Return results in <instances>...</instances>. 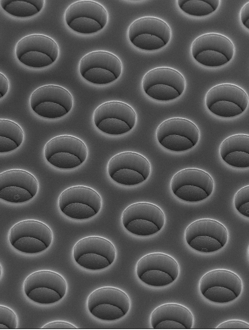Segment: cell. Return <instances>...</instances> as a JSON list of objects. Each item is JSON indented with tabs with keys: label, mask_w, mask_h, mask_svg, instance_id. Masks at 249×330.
<instances>
[{
	"label": "cell",
	"mask_w": 249,
	"mask_h": 330,
	"mask_svg": "<svg viewBox=\"0 0 249 330\" xmlns=\"http://www.w3.org/2000/svg\"><path fill=\"white\" fill-rule=\"evenodd\" d=\"M199 288L207 300L216 303H227L237 298L241 293L243 284L234 272L225 269L210 271L201 278Z\"/></svg>",
	"instance_id": "cell-1"
},
{
	"label": "cell",
	"mask_w": 249,
	"mask_h": 330,
	"mask_svg": "<svg viewBox=\"0 0 249 330\" xmlns=\"http://www.w3.org/2000/svg\"><path fill=\"white\" fill-rule=\"evenodd\" d=\"M136 272L139 279L152 287L169 285L178 278L179 267L172 256L160 252H154L142 257L137 262Z\"/></svg>",
	"instance_id": "cell-2"
},
{
	"label": "cell",
	"mask_w": 249,
	"mask_h": 330,
	"mask_svg": "<svg viewBox=\"0 0 249 330\" xmlns=\"http://www.w3.org/2000/svg\"><path fill=\"white\" fill-rule=\"evenodd\" d=\"M67 284L59 273L49 270L35 272L28 275L23 283L26 296L40 304H51L58 302L65 295Z\"/></svg>",
	"instance_id": "cell-3"
},
{
	"label": "cell",
	"mask_w": 249,
	"mask_h": 330,
	"mask_svg": "<svg viewBox=\"0 0 249 330\" xmlns=\"http://www.w3.org/2000/svg\"><path fill=\"white\" fill-rule=\"evenodd\" d=\"M130 300L122 290L112 287H104L92 291L88 296L87 307L95 317L104 321L121 319L129 311Z\"/></svg>",
	"instance_id": "cell-4"
},
{
	"label": "cell",
	"mask_w": 249,
	"mask_h": 330,
	"mask_svg": "<svg viewBox=\"0 0 249 330\" xmlns=\"http://www.w3.org/2000/svg\"><path fill=\"white\" fill-rule=\"evenodd\" d=\"M122 221L130 233L142 236L154 234L164 226L165 215L158 206L148 202H138L123 211Z\"/></svg>",
	"instance_id": "cell-5"
},
{
	"label": "cell",
	"mask_w": 249,
	"mask_h": 330,
	"mask_svg": "<svg viewBox=\"0 0 249 330\" xmlns=\"http://www.w3.org/2000/svg\"><path fill=\"white\" fill-rule=\"evenodd\" d=\"M116 256L113 244L100 236H91L81 239L74 245L73 257L80 266L89 270L98 271L111 265Z\"/></svg>",
	"instance_id": "cell-6"
},
{
	"label": "cell",
	"mask_w": 249,
	"mask_h": 330,
	"mask_svg": "<svg viewBox=\"0 0 249 330\" xmlns=\"http://www.w3.org/2000/svg\"><path fill=\"white\" fill-rule=\"evenodd\" d=\"M15 54L22 64L32 68H43L55 61L59 55V47L48 36L32 34L17 42Z\"/></svg>",
	"instance_id": "cell-7"
},
{
	"label": "cell",
	"mask_w": 249,
	"mask_h": 330,
	"mask_svg": "<svg viewBox=\"0 0 249 330\" xmlns=\"http://www.w3.org/2000/svg\"><path fill=\"white\" fill-rule=\"evenodd\" d=\"M185 84V78L181 73L166 67L149 71L142 79V87L145 93L160 101H169L178 98L183 93Z\"/></svg>",
	"instance_id": "cell-8"
},
{
	"label": "cell",
	"mask_w": 249,
	"mask_h": 330,
	"mask_svg": "<svg viewBox=\"0 0 249 330\" xmlns=\"http://www.w3.org/2000/svg\"><path fill=\"white\" fill-rule=\"evenodd\" d=\"M93 119L95 126L102 132L111 135H120L133 128L137 115L128 104L111 101L101 104L95 109Z\"/></svg>",
	"instance_id": "cell-9"
},
{
	"label": "cell",
	"mask_w": 249,
	"mask_h": 330,
	"mask_svg": "<svg viewBox=\"0 0 249 330\" xmlns=\"http://www.w3.org/2000/svg\"><path fill=\"white\" fill-rule=\"evenodd\" d=\"M185 239L187 244L197 252H213L220 250L226 244L228 232L218 221L200 219L187 227Z\"/></svg>",
	"instance_id": "cell-10"
},
{
	"label": "cell",
	"mask_w": 249,
	"mask_h": 330,
	"mask_svg": "<svg viewBox=\"0 0 249 330\" xmlns=\"http://www.w3.org/2000/svg\"><path fill=\"white\" fill-rule=\"evenodd\" d=\"M171 189L177 197L185 201L196 202L208 197L214 189V181L206 172L196 168H187L172 177Z\"/></svg>",
	"instance_id": "cell-11"
},
{
	"label": "cell",
	"mask_w": 249,
	"mask_h": 330,
	"mask_svg": "<svg viewBox=\"0 0 249 330\" xmlns=\"http://www.w3.org/2000/svg\"><path fill=\"white\" fill-rule=\"evenodd\" d=\"M156 136L164 148L174 152H183L197 144L200 133L196 125L191 121L173 117L163 121L159 125Z\"/></svg>",
	"instance_id": "cell-12"
},
{
	"label": "cell",
	"mask_w": 249,
	"mask_h": 330,
	"mask_svg": "<svg viewBox=\"0 0 249 330\" xmlns=\"http://www.w3.org/2000/svg\"><path fill=\"white\" fill-rule=\"evenodd\" d=\"M234 47L227 37L217 33H207L193 42L191 53L199 63L208 67L223 65L232 58Z\"/></svg>",
	"instance_id": "cell-13"
},
{
	"label": "cell",
	"mask_w": 249,
	"mask_h": 330,
	"mask_svg": "<svg viewBox=\"0 0 249 330\" xmlns=\"http://www.w3.org/2000/svg\"><path fill=\"white\" fill-rule=\"evenodd\" d=\"M110 177L123 185L133 186L146 180L150 175L151 166L144 156L137 153L124 152L113 156L107 164Z\"/></svg>",
	"instance_id": "cell-14"
},
{
	"label": "cell",
	"mask_w": 249,
	"mask_h": 330,
	"mask_svg": "<svg viewBox=\"0 0 249 330\" xmlns=\"http://www.w3.org/2000/svg\"><path fill=\"white\" fill-rule=\"evenodd\" d=\"M249 102L246 92L240 87L229 83L217 85L210 89L205 97L207 108L213 114L231 117L243 113Z\"/></svg>",
	"instance_id": "cell-15"
},
{
	"label": "cell",
	"mask_w": 249,
	"mask_h": 330,
	"mask_svg": "<svg viewBox=\"0 0 249 330\" xmlns=\"http://www.w3.org/2000/svg\"><path fill=\"white\" fill-rule=\"evenodd\" d=\"M123 65L115 55L105 51H95L85 55L80 60L79 71L81 76L96 84H107L120 76Z\"/></svg>",
	"instance_id": "cell-16"
},
{
	"label": "cell",
	"mask_w": 249,
	"mask_h": 330,
	"mask_svg": "<svg viewBox=\"0 0 249 330\" xmlns=\"http://www.w3.org/2000/svg\"><path fill=\"white\" fill-rule=\"evenodd\" d=\"M65 20L74 31L84 34L96 33L103 29L108 20L106 9L92 0L77 1L66 10Z\"/></svg>",
	"instance_id": "cell-17"
},
{
	"label": "cell",
	"mask_w": 249,
	"mask_h": 330,
	"mask_svg": "<svg viewBox=\"0 0 249 330\" xmlns=\"http://www.w3.org/2000/svg\"><path fill=\"white\" fill-rule=\"evenodd\" d=\"M171 32L163 20L153 17H144L134 21L128 30L130 41L136 47L147 51L160 49L169 41Z\"/></svg>",
	"instance_id": "cell-18"
},
{
	"label": "cell",
	"mask_w": 249,
	"mask_h": 330,
	"mask_svg": "<svg viewBox=\"0 0 249 330\" xmlns=\"http://www.w3.org/2000/svg\"><path fill=\"white\" fill-rule=\"evenodd\" d=\"M150 324L155 329H190L193 326L194 316L191 311L182 305L164 304L152 311Z\"/></svg>",
	"instance_id": "cell-19"
},
{
	"label": "cell",
	"mask_w": 249,
	"mask_h": 330,
	"mask_svg": "<svg viewBox=\"0 0 249 330\" xmlns=\"http://www.w3.org/2000/svg\"><path fill=\"white\" fill-rule=\"evenodd\" d=\"M219 153L228 165L240 168L249 167V135L237 134L221 143Z\"/></svg>",
	"instance_id": "cell-20"
},
{
	"label": "cell",
	"mask_w": 249,
	"mask_h": 330,
	"mask_svg": "<svg viewBox=\"0 0 249 330\" xmlns=\"http://www.w3.org/2000/svg\"><path fill=\"white\" fill-rule=\"evenodd\" d=\"M22 237L37 238L49 247L53 241V233L44 223L35 220H25L15 224L10 229L9 240L11 245Z\"/></svg>",
	"instance_id": "cell-21"
},
{
	"label": "cell",
	"mask_w": 249,
	"mask_h": 330,
	"mask_svg": "<svg viewBox=\"0 0 249 330\" xmlns=\"http://www.w3.org/2000/svg\"><path fill=\"white\" fill-rule=\"evenodd\" d=\"M59 152L73 154L84 162L88 156V149L84 142L79 138L69 135H62L51 139L46 144L44 154L48 160L53 155Z\"/></svg>",
	"instance_id": "cell-22"
},
{
	"label": "cell",
	"mask_w": 249,
	"mask_h": 330,
	"mask_svg": "<svg viewBox=\"0 0 249 330\" xmlns=\"http://www.w3.org/2000/svg\"><path fill=\"white\" fill-rule=\"evenodd\" d=\"M72 203H80L92 207L97 214L102 206V198L99 194L91 188L75 186L64 190L60 195L58 205L62 211Z\"/></svg>",
	"instance_id": "cell-23"
},
{
	"label": "cell",
	"mask_w": 249,
	"mask_h": 330,
	"mask_svg": "<svg viewBox=\"0 0 249 330\" xmlns=\"http://www.w3.org/2000/svg\"><path fill=\"white\" fill-rule=\"evenodd\" d=\"M51 102L60 104L69 112L71 109L73 101L71 94L65 88L55 85H46L35 90L31 94L30 104L34 109L43 102Z\"/></svg>",
	"instance_id": "cell-24"
},
{
	"label": "cell",
	"mask_w": 249,
	"mask_h": 330,
	"mask_svg": "<svg viewBox=\"0 0 249 330\" xmlns=\"http://www.w3.org/2000/svg\"><path fill=\"white\" fill-rule=\"evenodd\" d=\"M9 186H17L28 190L33 196L36 194L38 183L29 172L19 169H12L0 174V190Z\"/></svg>",
	"instance_id": "cell-25"
},
{
	"label": "cell",
	"mask_w": 249,
	"mask_h": 330,
	"mask_svg": "<svg viewBox=\"0 0 249 330\" xmlns=\"http://www.w3.org/2000/svg\"><path fill=\"white\" fill-rule=\"evenodd\" d=\"M2 8L10 15L20 18L33 16L43 8L44 0H0Z\"/></svg>",
	"instance_id": "cell-26"
},
{
	"label": "cell",
	"mask_w": 249,
	"mask_h": 330,
	"mask_svg": "<svg viewBox=\"0 0 249 330\" xmlns=\"http://www.w3.org/2000/svg\"><path fill=\"white\" fill-rule=\"evenodd\" d=\"M179 8L193 16L203 17L214 12L218 7L219 0H178Z\"/></svg>",
	"instance_id": "cell-27"
},
{
	"label": "cell",
	"mask_w": 249,
	"mask_h": 330,
	"mask_svg": "<svg viewBox=\"0 0 249 330\" xmlns=\"http://www.w3.org/2000/svg\"><path fill=\"white\" fill-rule=\"evenodd\" d=\"M33 110L39 116L48 118L61 117L69 113L62 105L48 101L38 104Z\"/></svg>",
	"instance_id": "cell-28"
},
{
	"label": "cell",
	"mask_w": 249,
	"mask_h": 330,
	"mask_svg": "<svg viewBox=\"0 0 249 330\" xmlns=\"http://www.w3.org/2000/svg\"><path fill=\"white\" fill-rule=\"evenodd\" d=\"M33 197L28 190L19 187L9 186L0 190V198L9 202H25Z\"/></svg>",
	"instance_id": "cell-29"
},
{
	"label": "cell",
	"mask_w": 249,
	"mask_h": 330,
	"mask_svg": "<svg viewBox=\"0 0 249 330\" xmlns=\"http://www.w3.org/2000/svg\"><path fill=\"white\" fill-rule=\"evenodd\" d=\"M0 136L9 138L18 146L24 139L23 131L17 123L6 119H0Z\"/></svg>",
	"instance_id": "cell-30"
},
{
	"label": "cell",
	"mask_w": 249,
	"mask_h": 330,
	"mask_svg": "<svg viewBox=\"0 0 249 330\" xmlns=\"http://www.w3.org/2000/svg\"><path fill=\"white\" fill-rule=\"evenodd\" d=\"M12 246L18 251L30 254L41 252L48 248L44 242L37 238L30 239L26 237L19 238Z\"/></svg>",
	"instance_id": "cell-31"
},
{
	"label": "cell",
	"mask_w": 249,
	"mask_h": 330,
	"mask_svg": "<svg viewBox=\"0 0 249 330\" xmlns=\"http://www.w3.org/2000/svg\"><path fill=\"white\" fill-rule=\"evenodd\" d=\"M47 161L57 168L66 169L77 167L83 163L76 155L65 152L54 154Z\"/></svg>",
	"instance_id": "cell-32"
},
{
	"label": "cell",
	"mask_w": 249,
	"mask_h": 330,
	"mask_svg": "<svg viewBox=\"0 0 249 330\" xmlns=\"http://www.w3.org/2000/svg\"><path fill=\"white\" fill-rule=\"evenodd\" d=\"M66 215L75 219H85L97 214L90 206L80 203H72L68 205L62 211Z\"/></svg>",
	"instance_id": "cell-33"
},
{
	"label": "cell",
	"mask_w": 249,
	"mask_h": 330,
	"mask_svg": "<svg viewBox=\"0 0 249 330\" xmlns=\"http://www.w3.org/2000/svg\"><path fill=\"white\" fill-rule=\"evenodd\" d=\"M233 203L240 214L249 218V185L237 191L234 196Z\"/></svg>",
	"instance_id": "cell-34"
},
{
	"label": "cell",
	"mask_w": 249,
	"mask_h": 330,
	"mask_svg": "<svg viewBox=\"0 0 249 330\" xmlns=\"http://www.w3.org/2000/svg\"><path fill=\"white\" fill-rule=\"evenodd\" d=\"M18 319L15 312L8 307L0 306V329H15L17 328Z\"/></svg>",
	"instance_id": "cell-35"
},
{
	"label": "cell",
	"mask_w": 249,
	"mask_h": 330,
	"mask_svg": "<svg viewBox=\"0 0 249 330\" xmlns=\"http://www.w3.org/2000/svg\"><path fill=\"white\" fill-rule=\"evenodd\" d=\"M216 329H249V324L239 320H230L220 324Z\"/></svg>",
	"instance_id": "cell-36"
},
{
	"label": "cell",
	"mask_w": 249,
	"mask_h": 330,
	"mask_svg": "<svg viewBox=\"0 0 249 330\" xmlns=\"http://www.w3.org/2000/svg\"><path fill=\"white\" fill-rule=\"evenodd\" d=\"M18 145L11 139L0 136V152L4 153L13 151L17 149Z\"/></svg>",
	"instance_id": "cell-37"
},
{
	"label": "cell",
	"mask_w": 249,
	"mask_h": 330,
	"mask_svg": "<svg viewBox=\"0 0 249 330\" xmlns=\"http://www.w3.org/2000/svg\"><path fill=\"white\" fill-rule=\"evenodd\" d=\"M41 328L42 329H77V327L73 324L62 321H55L49 322L45 324Z\"/></svg>",
	"instance_id": "cell-38"
},
{
	"label": "cell",
	"mask_w": 249,
	"mask_h": 330,
	"mask_svg": "<svg viewBox=\"0 0 249 330\" xmlns=\"http://www.w3.org/2000/svg\"><path fill=\"white\" fill-rule=\"evenodd\" d=\"M240 17L242 23L249 30V2L245 4L241 8Z\"/></svg>",
	"instance_id": "cell-39"
},
{
	"label": "cell",
	"mask_w": 249,
	"mask_h": 330,
	"mask_svg": "<svg viewBox=\"0 0 249 330\" xmlns=\"http://www.w3.org/2000/svg\"><path fill=\"white\" fill-rule=\"evenodd\" d=\"M9 81L7 78L1 73H0V97H4L9 89Z\"/></svg>",
	"instance_id": "cell-40"
},
{
	"label": "cell",
	"mask_w": 249,
	"mask_h": 330,
	"mask_svg": "<svg viewBox=\"0 0 249 330\" xmlns=\"http://www.w3.org/2000/svg\"><path fill=\"white\" fill-rule=\"evenodd\" d=\"M248 255H249V250H248Z\"/></svg>",
	"instance_id": "cell-41"
}]
</instances>
